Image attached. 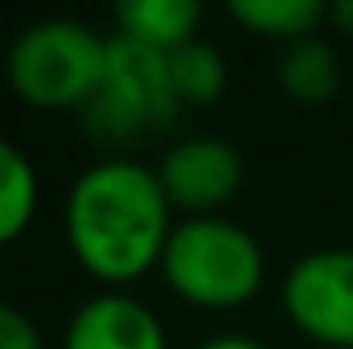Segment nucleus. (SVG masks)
I'll use <instances>...</instances> for the list:
<instances>
[{
  "instance_id": "nucleus-1",
  "label": "nucleus",
  "mask_w": 353,
  "mask_h": 349,
  "mask_svg": "<svg viewBox=\"0 0 353 349\" xmlns=\"http://www.w3.org/2000/svg\"><path fill=\"white\" fill-rule=\"evenodd\" d=\"M173 201L152 165L107 152L70 181L62 201V230L70 255L107 288L136 283L173 235Z\"/></svg>"
},
{
  "instance_id": "nucleus-2",
  "label": "nucleus",
  "mask_w": 353,
  "mask_h": 349,
  "mask_svg": "<svg viewBox=\"0 0 353 349\" xmlns=\"http://www.w3.org/2000/svg\"><path fill=\"white\" fill-rule=\"evenodd\" d=\"M161 275L193 308L230 312L259 296L267 279V255L259 239L222 214L181 218L161 255Z\"/></svg>"
},
{
  "instance_id": "nucleus-3",
  "label": "nucleus",
  "mask_w": 353,
  "mask_h": 349,
  "mask_svg": "<svg viewBox=\"0 0 353 349\" xmlns=\"http://www.w3.org/2000/svg\"><path fill=\"white\" fill-rule=\"evenodd\" d=\"M111 37L79 17H41L25 25L8 54L4 74L29 107L83 111L103 87Z\"/></svg>"
},
{
  "instance_id": "nucleus-4",
  "label": "nucleus",
  "mask_w": 353,
  "mask_h": 349,
  "mask_svg": "<svg viewBox=\"0 0 353 349\" xmlns=\"http://www.w3.org/2000/svg\"><path fill=\"white\" fill-rule=\"evenodd\" d=\"M176 115H181V99L173 90L169 54L136 37L111 33L103 87L83 107L87 136L115 152V148H132L148 136L169 132Z\"/></svg>"
},
{
  "instance_id": "nucleus-5",
  "label": "nucleus",
  "mask_w": 353,
  "mask_h": 349,
  "mask_svg": "<svg viewBox=\"0 0 353 349\" xmlns=\"http://www.w3.org/2000/svg\"><path fill=\"white\" fill-rule=\"evenodd\" d=\"M288 321L333 349H353V247H316L292 263L279 283Z\"/></svg>"
},
{
  "instance_id": "nucleus-6",
  "label": "nucleus",
  "mask_w": 353,
  "mask_h": 349,
  "mask_svg": "<svg viewBox=\"0 0 353 349\" xmlns=\"http://www.w3.org/2000/svg\"><path fill=\"white\" fill-rule=\"evenodd\" d=\"M157 177L173 210H185V218H197V214H218L243 189L247 161L222 136H185L165 148Z\"/></svg>"
},
{
  "instance_id": "nucleus-7",
  "label": "nucleus",
  "mask_w": 353,
  "mask_h": 349,
  "mask_svg": "<svg viewBox=\"0 0 353 349\" xmlns=\"http://www.w3.org/2000/svg\"><path fill=\"white\" fill-rule=\"evenodd\" d=\"M62 349H169V333L140 296L107 288L70 312Z\"/></svg>"
},
{
  "instance_id": "nucleus-8",
  "label": "nucleus",
  "mask_w": 353,
  "mask_h": 349,
  "mask_svg": "<svg viewBox=\"0 0 353 349\" xmlns=\"http://www.w3.org/2000/svg\"><path fill=\"white\" fill-rule=\"evenodd\" d=\"M275 79L288 99L304 103V107H321L329 103L341 87V58L337 46L321 33H308L300 41H288L275 66Z\"/></svg>"
},
{
  "instance_id": "nucleus-9",
  "label": "nucleus",
  "mask_w": 353,
  "mask_h": 349,
  "mask_svg": "<svg viewBox=\"0 0 353 349\" xmlns=\"http://www.w3.org/2000/svg\"><path fill=\"white\" fill-rule=\"evenodd\" d=\"M115 25L123 37H136L161 54H173L176 46L197 37L201 4L197 0H123L115 8Z\"/></svg>"
},
{
  "instance_id": "nucleus-10",
  "label": "nucleus",
  "mask_w": 353,
  "mask_h": 349,
  "mask_svg": "<svg viewBox=\"0 0 353 349\" xmlns=\"http://www.w3.org/2000/svg\"><path fill=\"white\" fill-rule=\"evenodd\" d=\"M37 197H41L37 165L21 144L0 136V247L29 230L37 214Z\"/></svg>"
},
{
  "instance_id": "nucleus-11",
  "label": "nucleus",
  "mask_w": 353,
  "mask_h": 349,
  "mask_svg": "<svg viewBox=\"0 0 353 349\" xmlns=\"http://www.w3.org/2000/svg\"><path fill=\"white\" fill-rule=\"evenodd\" d=\"M169 74H173L181 107H205V103H218L226 90V58L214 41L193 37L169 54Z\"/></svg>"
},
{
  "instance_id": "nucleus-12",
  "label": "nucleus",
  "mask_w": 353,
  "mask_h": 349,
  "mask_svg": "<svg viewBox=\"0 0 353 349\" xmlns=\"http://www.w3.org/2000/svg\"><path fill=\"white\" fill-rule=\"evenodd\" d=\"M230 17L263 37H279L288 46V41L316 33L329 21V4H321V0H230Z\"/></svg>"
},
{
  "instance_id": "nucleus-13",
  "label": "nucleus",
  "mask_w": 353,
  "mask_h": 349,
  "mask_svg": "<svg viewBox=\"0 0 353 349\" xmlns=\"http://www.w3.org/2000/svg\"><path fill=\"white\" fill-rule=\"evenodd\" d=\"M0 349H46L37 321L8 300H0Z\"/></svg>"
},
{
  "instance_id": "nucleus-14",
  "label": "nucleus",
  "mask_w": 353,
  "mask_h": 349,
  "mask_svg": "<svg viewBox=\"0 0 353 349\" xmlns=\"http://www.w3.org/2000/svg\"><path fill=\"white\" fill-rule=\"evenodd\" d=\"M197 349H271V346L259 341V337H251V333H214Z\"/></svg>"
},
{
  "instance_id": "nucleus-15",
  "label": "nucleus",
  "mask_w": 353,
  "mask_h": 349,
  "mask_svg": "<svg viewBox=\"0 0 353 349\" xmlns=\"http://www.w3.org/2000/svg\"><path fill=\"white\" fill-rule=\"evenodd\" d=\"M329 25H337L345 37H353V0H337V4H329Z\"/></svg>"
}]
</instances>
